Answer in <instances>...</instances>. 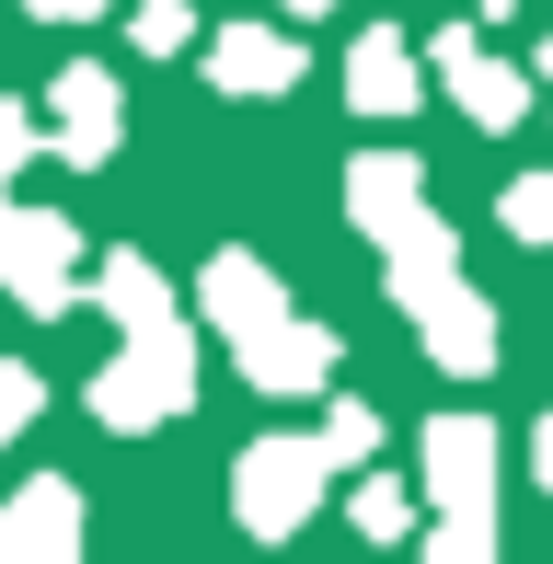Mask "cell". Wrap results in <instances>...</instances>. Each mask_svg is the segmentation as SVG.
I'll list each match as a JSON object with an SVG mask.
<instances>
[{
	"mask_svg": "<svg viewBox=\"0 0 553 564\" xmlns=\"http://www.w3.org/2000/svg\"><path fill=\"white\" fill-rule=\"evenodd\" d=\"M415 460H426V496H438V530H426V553L438 564H485L496 553V426L485 415H438L415 438Z\"/></svg>",
	"mask_w": 553,
	"mask_h": 564,
	"instance_id": "obj_1",
	"label": "cell"
},
{
	"mask_svg": "<svg viewBox=\"0 0 553 564\" xmlns=\"http://www.w3.org/2000/svg\"><path fill=\"white\" fill-rule=\"evenodd\" d=\"M185 403H196V335H185V312H173V323H139V335L105 357V380H93V426H116V438L173 426Z\"/></svg>",
	"mask_w": 553,
	"mask_h": 564,
	"instance_id": "obj_2",
	"label": "cell"
},
{
	"mask_svg": "<svg viewBox=\"0 0 553 564\" xmlns=\"http://www.w3.org/2000/svg\"><path fill=\"white\" fill-rule=\"evenodd\" d=\"M335 473H346V460L323 449V438H254V449L231 460V507H242L254 542H289V530L323 507V484H335Z\"/></svg>",
	"mask_w": 553,
	"mask_h": 564,
	"instance_id": "obj_3",
	"label": "cell"
},
{
	"mask_svg": "<svg viewBox=\"0 0 553 564\" xmlns=\"http://www.w3.org/2000/svg\"><path fill=\"white\" fill-rule=\"evenodd\" d=\"M0 289H12L23 312H69V300H82V230L58 208H12L0 219Z\"/></svg>",
	"mask_w": 553,
	"mask_h": 564,
	"instance_id": "obj_4",
	"label": "cell"
},
{
	"mask_svg": "<svg viewBox=\"0 0 553 564\" xmlns=\"http://www.w3.org/2000/svg\"><path fill=\"white\" fill-rule=\"evenodd\" d=\"M404 312H415V335H426L438 369H462V380L496 369V312H485V289H462V265L426 276V289H404Z\"/></svg>",
	"mask_w": 553,
	"mask_h": 564,
	"instance_id": "obj_5",
	"label": "cell"
},
{
	"mask_svg": "<svg viewBox=\"0 0 553 564\" xmlns=\"http://www.w3.org/2000/svg\"><path fill=\"white\" fill-rule=\"evenodd\" d=\"M242 380H254L265 403H312V392H335V335H323V323H300V312H276L265 335H242Z\"/></svg>",
	"mask_w": 553,
	"mask_h": 564,
	"instance_id": "obj_6",
	"label": "cell"
},
{
	"mask_svg": "<svg viewBox=\"0 0 553 564\" xmlns=\"http://www.w3.org/2000/svg\"><path fill=\"white\" fill-rule=\"evenodd\" d=\"M46 139H58V162H116V139H128V93L105 82V69H58L46 82Z\"/></svg>",
	"mask_w": 553,
	"mask_h": 564,
	"instance_id": "obj_7",
	"label": "cell"
},
{
	"mask_svg": "<svg viewBox=\"0 0 553 564\" xmlns=\"http://www.w3.org/2000/svg\"><path fill=\"white\" fill-rule=\"evenodd\" d=\"M58 553H82V484L35 473L12 507H0V564H58Z\"/></svg>",
	"mask_w": 553,
	"mask_h": 564,
	"instance_id": "obj_8",
	"label": "cell"
},
{
	"mask_svg": "<svg viewBox=\"0 0 553 564\" xmlns=\"http://www.w3.org/2000/svg\"><path fill=\"white\" fill-rule=\"evenodd\" d=\"M438 82H449V105H462L473 127H519L531 116V82H519L508 58H485V35H462V23L438 35Z\"/></svg>",
	"mask_w": 553,
	"mask_h": 564,
	"instance_id": "obj_9",
	"label": "cell"
},
{
	"mask_svg": "<svg viewBox=\"0 0 553 564\" xmlns=\"http://www.w3.org/2000/svg\"><path fill=\"white\" fill-rule=\"evenodd\" d=\"M346 105H358V116H381V127L426 105V69H415V46L392 35V23H369V35L346 46Z\"/></svg>",
	"mask_w": 553,
	"mask_h": 564,
	"instance_id": "obj_10",
	"label": "cell"
},
{
	"mask_svg": "<svg viewBox=\"0 0 553 564\" xmlns=\"http://www.w3.org/2000/svg\"><path fill=\"white\" fill-rule=\"evenodd\" d=\"M196 312H208L219 335L242 346V335H265V323L289 312V289L265 276V253H208V276H196Z\"/></svg>",
	"mask_w": 553,
	"mask_h": 564,
	"instance_id": "obj_11",
	"label": "cell"
},
{
	"mask_svg": "<svg viewBox=\"0 0 553 564\" xmlns=\"http://www.w3.org/2000/svg\"><path fill=\"white\" fill-rule=\"evenodd\" d=\"M208 82L242 93V105H254V93H289L300 82V35H276V23H219L208 35Z\"/></svg>",
	"mask_w": 553,
	"mask_h": 564,
	"instance_id": "obj_12",
	"label": "cell"
},
{
	"mask_svg": "<svg viewBox=\"0 0 553 564\" xmlns=\"http://www.w3.org/2000/svg\"><path fill=\"white\" fill-rule=\"evenodd\" d=\"M346 219H358L369 242H392L404 219H426V173H415V150H369V162L346 173Z\"/></svg>",
	"mask_w": 553,
	"mask_h": 564,
	"instance_id": "obj_13",
	"label": "cell"
},
{
	"mask_svg": "<svg viewBox=\"0 0 553 564\" xmlns=\"http://www.w3.org/2000/svg\"><path fill=\"white\" fill-rule=\"evenodd\" d=\"M93 300H105L116 335H139V323H173V289H162V265H150V253H105V265H93Z\"/></svg>",
	"mask_w": 553,
	"mask_h": 564,
	"instance_id": "obj_14",
	"label": "cell"
},
{
	"mask_svg": "<svg viewBox=\"0 0 553 564\" xmlns=\"http://www.w3.org/2000/svg\"><path fill=\"white\" fill-rule=\"evenodd\" d=\"M346 519H358V542H404V530H415V496H404V484H381V473H369L358 496H346Z\"/></svg>",
	"mask_w": 553,
	"mask_h": 564,
	"instance_id": "obj_15",
	"label": "cell"
},
{
	"mask_svg": "<svg viewBox=\"0 0 553 564\" xmlns=\"http://www.w3.org/2000/svg\"><path fill=\"white\" fill-rule=\"evenodd\" d=\"M128 35H139V58H173V46L196 35V12L185 0H128Z\"/></svg>",
	"mask_w": 553,
	"mask_h": 564,
	"instance_id": "obj_16",
	"label": "cell"
},
{
	"mask_svg": "<svg viewBox=\"0 0 553 564\" xmlns=\"http://www.w3.org/2000/svg\"><path fill=\"white\" fill-rule=\"evenodd\" d=\"M323 449H335V460H346V473H358V460H369V449H381V415H369V403H358V392H346V403H335V415H323Z\"/></svg>",
	"mask_w": 553,
	"mask_h": 564,
	"instance_id": "obj_17",
	"label": "cell"
},
{
	"mask_svg": "<svg viewBox=\"0 0 553 564\" xmlns=\"http://www.w3.org/2000/svg\"><path fill=\"white\" fill-rule=\"evenodd\" d=\"M508 230L519 242H553V173H519L508 185Z\"/></svg>",
	"mask_w": 553,
	"mask_h": 564,
	"instance_id": "obj_18",
	"label": "cell"
},
{
	"mask_svg": "<svg viewBox=\"0 0 553 564\" xmlns=\"http://www.w3.org/2000/svg\"><path fill=\"white\" fill-rule=\"evenodd\" d=\"M35 415H46V380L35 369H0V438H23Z\"/></svg>",
	"mask_w": 553,
	"mask_h": 564,
	"instance_id": "obj_19",
	"label": "cell"
},
{
	"mask_svg": "<svg viewBox=\"0 0 553 564\" xmlns=\"http://www.w3.org/2000/svg\"><path fill=\"white\" fill-rule=\"evenodd\" d=\"M23 150H35V116H23V105H0V185L23 173ZM0 219H12V208H0Z\"/></svg>",
	"mask_w": 553,
	"mask_h": 564,
	"instance_id": "obj_20",
	"label": "cell"
},
{
	"mask_svg": "<svg viewBox=\"0 0 553 564\" xmlns=\"http://www.w3.org/2000/svg\"><path fill=\"white\" fill-rule=\"evenodd\" d=\"M23 12H46V23H93V12H116V0H23Z\"/></svg>",
	"mask_w": 553,
	"mask_h": 564,
	"instance_id": "obj_21",
	"label": "cell"
},
{
	"mask_svg": "<svg viewBox=\"0 0 553 564\" xmlns=\"http://www.w3.org/2000/svg\"><path fill=\"white\" fill-rule=\"evenodd\" d=\"M531 484H542V496H553V415L531 426Z\"/></svg>",
	"mask_w": 553,
	"mask_h": 564,
	"instance_id": "obj_22",
	"label": "cell"
},
{
	"mask_svg": "<svg viewBox=\"0 0 553 564\" xmlns=\"http://www.w3.org/2000/svg\"><path fill=\"white\" fill-rule=\"evenodd\" d=\"M289 12H335V0H289Z\"/></svg>",
	"mask_w": 553,
	"mask_h": 564,
	"instance_id": "obj_23",
	"label": "cell"
},
{
	"mask_svg": "<svg viewBox=\"0 0 553 564\" xmlns=\"http://www.w3.org/2000/svg\"><path fill=\"white\" fill-rule=\"evenodd\" d=\"M542 82H553V46H542Z\"/></svg>",
	"mask_w": 553,
	"mask_h": 564,
	"instance_id": "obj_24",
	"label": "cell"
},
{
	"mask_svg": "<svg viewBox=\"0 0 553 564\" xmlns=\"http://www.w3.org/2000/svg\"><path fill=\"white\" fill-rule=\"evenodd\" d=\"M496 12H508V0H496Z\"/></svg>",
	"mask_w": 553,
	"mask_h": 564,
	"instance_id": "obj_25",
	"label": "cell"
}]
</instances>
